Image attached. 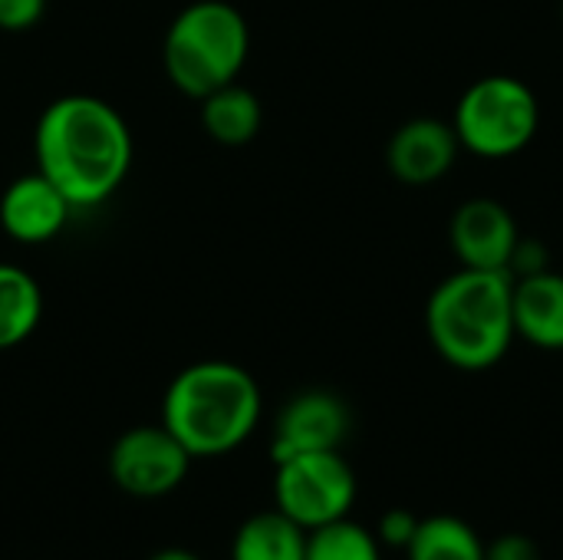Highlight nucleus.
Listing matches in <instances>:
<instances>
[{
	"label": "nucleus",
	"mask_w": 563,
	"mask_h": 560,
	"mask_svg": "<svg viewBox=\"0 0 563 560\" xmlns=\"http://www.w3.org/2000/svg\"><path fill=\"white\" fill-rule=\"evenodd\" d=\"M307 560H383L379 538L350 518L307 531Z\"/></svg>",
	"instance_id": "obj_17"
},
{
	"label": "nucleus",
	"mask_w": 563,
	"mask_h": 560,
	"mask_svg": "<svg viewBox=\"0 0 563 560\" xmlns=\"http://www.w3.org/2000/svg\"><path fill=\"white\" fill-rule=\"evenodd\" d=\"M43 317L40 284L16 264H0V350H13L33 337Z\"/></svg>",
	"instance_id": "obj_15"
},
{
	"label": "nucleus",
	"mask_w": 563,
	"mask_h": 560,
	"mask_svg": "<svg viewBox=\"0 0 563 560\" xmlns=\"http://www.w3.org/2000/svg\"><path fill=\"white\" fill-rule=\"evenodd\" d=\"M515 277L505 271L459 267L426 300V333L432 350L455 370L482 373L498 366L515 333Z\"/></svg>",
	"instance_id": "obj_2"
},
{
	"label": "nucleus",
	"mask_w": 563,
	"mask_h": 560,
	"mask_svg": "<svg viewBox=\"0 0 563 560\" xmlns=\"http://www.w3.org/2000/svg\"><path fill=\"white\" fill-rule=\"evenodd\" d=\"M350 432V409L340 396L327 389H307L294 396L274 426V462L300 452H330L340 449Z\"/></svg>",
	"instance_id": "obj_10"
},
{
	"label": "nucleus",
	"mask_w": 563,
	"mask_h": 560,
	"mask_svg": "<svg viewBox=\"0 0 563 560\" xmlns=\"http://www.w3.org/2000/svg\"><path fill=\"white\" fill-rule=\"evenodd\" d=\"M416 528H419V518L412 512H389L379 521V545L386 541L389 548H402L406 551V545L412 541Z\"/></svg>",
	"instance_id": "obj_20"
},
{
	"label": "nucleus",
	"mask_w": 563,
	"mask_h": 560,
	"mask_svg": "<svg viewBox=\"0 0 563 560\" xmlns=\"http://www.w3.org/2000/svg\"><path fill=\"white\" fill-rule=\"evenodd\" d=\"M188 469L191 455L162 422L122 432L109 452V475L132 498L172 495L188 479Z\"/></svg>",
	"instance_id": "obj_7"
},
{
	"label": "nucleus",
	"mask_w": 563,
	"mask_h": 560,
	"mask_svg": "<svg viewBox=\"0 0 563 560\" xmlns=\"http://www.w3.org/2000/svg\"><path fill=\"white\" fill-rule=\"evenodd\" d=\"M485 560H541V551L525 535H505V538L485 545Z\"/></svg>",
	"instance_id": "obj_21"
},
{
	"label": "nucleus",
	"mask_w": 563,
	"mask_h": 560,
	"mask_svg": "<svg viewBox=\"0 0 563 560\" xmlns=\"http://www.w3.org/2000/svg\"><path fill=\"white\" fill-rule=\"evenodd\" d=\"M518 241L521 228L515 215L495 198H468L449 221V244L462 267L508 274Z\"/></svg>",
	"instance_id": "obj_8"
},
{
	"label": "nucleus",
	"mask_w": 563,
	"mask_h": 560,
	"mask_svg": "<svg viewBox=\"0 0 563 560\" xmlns=\"http://www.w3.org/2000/svg\"><path fill=\"white\" fill-rule=\"evenodd\" d=\"M452 129L462 152L492 162L511 158L525 152L541 129L538 92L511 73L482 76L459 96Z\"/></svg>",
	"instance_id": "obj_5"
},
{
	"label": "nucleus",
	"mask_w": 563,
	"mask_h": 560,
	"mask_svg": "<svg viewBox=\"0 0 563 560\" xmlns=\"http://www.w3.org/2000/svg\"><path fill=\"white\" fill-rule=\"evenodd\" d=\"M459 152H462V145H459L452 122L419 116V119L402 122L389 135L386 165L396 182H402L409 188H426V185L442 182L455 168Z\"/></svg>",
	"instance_id": "obj_9"
},
{
	"label": "nucleus",
	"mask_w": 563,
	"mask_h": 560,
	"mask_svg": "<svg viewBox=\"0 0 563 560\" xmlns=\"http://www.w3.org/2000/svg\"><path fill=\"white\" fill-rule=\"evenodd\" d=\"M551 267V251L538 241V238H525L518 241L515 254H511V267L508 274L511 277H528V274H538V271H548Z\"/></svg>",
	"instance_id": "obj_19"
},
{
	"label": "nucleus",
	"mask_w": 563,
	"mask_h": 560,
	"mask_svg": "<svg viewBox=\"0 0 563 560\" xmlns=\"http://www.w3.org/2000/svg\"><path fill=\"white\" fill-rule=\"evenodd\" d=\"M274 498L277 512L297 521L303 531H317L350 515L356 502V475L340 449L300 452L274 462Z\"/></svg>",
	"instance_id": "obj_6"
},
{
	"label": "nucleus",
	"mask_w": 563,
	"mask_h": 560,
	"mask_svg": "<svg viewBox=\"0 0 563 560\" xmlns=\"http://www.w3.org/2000/svg\"><path fill=\"white\" fill-rule=\"evenodd\" d=\"M76 211L63 191L40 172L13 178L0 195V228L20 244H46L53 241Z\"/></svg>",
	"instance_id": "obj_11"
},
{
	"label": "nucleus",
	"mask_w": 563,
	"mask_h": 560,
	"mask_svg": "<svg viewBox=\"0 0 563 560\" xmlns=\"http://www.w3.org/2000/svg\"><path fill=\"white\" fill-rule=\"evenodd\" d=\"M257 380L228 360L185 366L165 389L162 426L191 459H218L241 449L261 422Z\"/></svg>",
	"instance_id": "obj_3"
},
{
	"label": "nucleus",
	"mask_w": 563,
	"mask_h": 560,
	"mask_svg": "<svg viewBox=\"0 0 563 560\" xmlns=\"http://www.w3.org/2000/svg\"><path fill=\"white\" fill-rule=\"evenodd\" d=\"M406 554L409 560H485V541L468 521L455 515H432L419 521Z\"/></svg>",
	"instance_id": "obj_16"
},
{
	"label": "nucleus",
	"mask_w": 563,
	"mask_h": 560,
	"mask_svg": "<svg viewBox=\"0 0 563 560\" xmlns=\"http://www.w3.org/2000/svg\"><path fill=\"white\" fill-rule=\"evenodd\" d=\"M251 53L244 13L228 0H195L168 26L162 63L172 86L191 99L234 83Z\"/></svg>",
	"instance_id": "obj_4"
},
{
	"label": "nucleus",
	"mask_w": 563,
	"mask_h": 560,
	"mask_svg": "<svg viewBox=\"0 0 563 560\" xmlns=\"http://www.w3.org/2000/svg\"><path fill=\"white\" fill-rule=\"evenodd\" d=\"M36 172L46 175L73 208L109 201L132 168V132L122 112L86 92L53 99L33 132Z\"/></svg>",
	"instance_id": "obj_1"
},
{
	"label": "nucleus",
	"mask_w": 563,
	"mask_h": 560,
	"mask_svg": "<svg viewBox=\"0 0 563 560\" xmlns=\"http://www.w3.org/2000/svg\"><path fill=\"white\" fill-rule=\"evenodd\" d=\"M231 560H307V531L277 508L251 515L234 535Z\"/></svg>",
	"instance_id": "obj_14"
},
{
	"label": "nucleus",
	"mask_w": 563,
	"mask_h": 560,
	"mask_svg": "<svg viewBox=\"0 0 563 560\" xmlns=\"http://www.w3.org/2000/svg\"><path fill=\"white\" fill-rule=\"evenodd\" d=\"M511 307H515V333L518 340L561 353L563 350V274L554 267L515 277L511 290Z\"/></svg>",
	"instance_id": "obj_12"
},
{
	"label": "nucleus",
	"mask_w": 563,
	"mask_h": 560,
	"mask_svg": "<svg viewBox=\"0 0 563 560\" xmlns=\"http://www.w3.org/2000/svg\"><path fill=\"white\" fill-rule=\"evenodd\" d=\"M152 560H201V558H195L191 551H181V548H168V551H158Z\"/></svg>",
	"instance_id": "obj_22"
},
{
	"label": "nucleus",
	"mask_w": 563,
	"mask_h": 560,
	"mask_svg": "<svg viewBox=\"0 0 563 560\" xmlns=\"http://www.w3.org/2000/svg\"><path fill=\"white\" fill-rule=\"evenodd\" d=\"M46 13V0H0V30L23 33L33 30Z\"/></svg>",
	"instance_id": "obj_18"
},
{
	"label": "nucleus",
	"mask_w": 563,
	"mask_h": 560,
	"mask_svg": "<svg viewBox=\"0 0 563 560\" xmlns=\"http://www.w3.org/2000/svg\"><path fill=\"white\" fill-rule=\"evenodd\" d=\"M201 102V129L218 142V145H247L257 132H261V122H264V106L261 99L241 86L238 79L208 92Z\"/></svg>",
	"instance_id": "obj_13"
}]
</instances>
